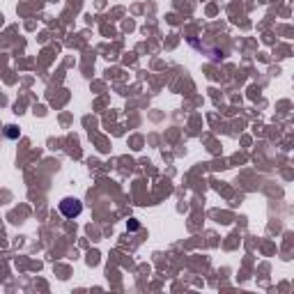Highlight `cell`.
<instances>
[{"label": "cell", "instance_id": "1", "mask_svg": "<svg viewBox=\"0 0 294 294\" xmlns=\"http://www.w3.org/2000/svg\"><path fill=\"white\" fill-rule=\"evenodd\" d=\"M60 214L65 218H76V216H81V211H83V204H81V200H76V198H65V200H60Z\"/></svg>", "mask_w": 294, "mask_h": 294}, {"label": "cell", "instance_id": "2", "mask_svg": "<svg viewBox=\"0 0 294 294\" xmlns=\"http://www.w3.org/2000/svg\"><path fill=\"white\" fill-rule=\"evenodd\" d=\"M7 138H18V129H16V126H7Z\"/></svg>", "mask_w": 294, "mask_h": 294}]
</instances>
